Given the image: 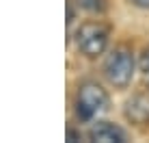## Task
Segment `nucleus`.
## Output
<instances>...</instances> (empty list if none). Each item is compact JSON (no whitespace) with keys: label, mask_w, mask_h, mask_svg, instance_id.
<instances>
[{"label":"nucleus","mask_w":149,"mask_h":143,"mask_svg":"<svg viewBox=\"0 0 149 143\" xmlns=\"http://www.w3.org/2000/svg\"><path fill=\"white\" fill-rule=\"evenodd\" d=\"M74 2L78 4L80 9L89 11V13H102V11H106V0H74Z\"/></svg>","instance_id":"nucleus-6"},{"label":"nucleus","mask_w":149,"mask_h":143,"mask_svg":"<svg viewBox=\"0 0 149 143\" xmlns=\"http://www.w3.org/2000/svg\"><path fill=\"white\" fill-rule=\"evenodd\" d=\"M110 30L102 22H84L76 30V46L84 57H100L108 46Z\"/></svg>","instance_id":"nucleus-3"},{"label":"nucleus","mask_w":149,"mask_h":143,"mask_svg":"<svg viewBox=\"0 0 149 143\" xmlns=\"http://www.w3.org/2000/svg\"><path fill=\"white\" fill-rule=\"evenodd\" d=\"M134 69H136L134 54H132V50L125 48V46L115 48L104 61V76L117 89H125V87L132 83Z\"/></svg>","instance_id":"nucleus-2"},{"label":"nucleus","mask_w":149,"mask_h":143,"mask_svg":"<svg viewBox=\"0 0 149 143\" xmlns=\"http://www.w3.org/2000/svg\"><path fill=\"white\" fill-rule=\"evenodd\" d=\"M67 139H69V141H80V139H82V135L69 128V130H67Z\"/></svg>","instance_id":"nucleus-9"},{"label":"nucleus","mask_w":149,"mask_h":143,"mask_svg":"<svg viewBox=\"0 0 149 143\" xmlns=\"http://www.w3.org/2000/svg\"><path fill=\"white\" fill-rule=\"evenodd\" d=\"M74 0H67V24L74 22V18H76V9H74Z\"/></svg>","instance_id":"nucleus-8"},{"label":"nucleus","mask_w":149,"mask_h":143,"mask_svg":"<svg viewBox=\"0 0 149 143\" xmlns=\"http://www.w3.org/2000/svg\"><path fill=\"white\" fill-rule=\"evenodd\" d=\"M125 119L132 124H149V93H136L125 102Z\"/></svg>","instance_id":"nucleus-4"},{"label":"nucleus","mask_w":149,"mask_h":143,"mask_svg":"<svg viewBox=\"0 0 149 143\" xmlns=\"http://www.w3.org/2000/svg\"><path fill=\"white\" fill-rule=\"evenodd\" d=\"M134 7H141V9H149V0H130Z\"/></svg>","instance_id":"nucleus-10"},{"label":"nucleus","mask_w":149,"mask_h":143,"mask_svg":"<svg viewBox=\"0 0 149 143\" xmlns=\"http://www.w3.org/2000/svg\"><path fill=\"white\" fill-rule=\"evenodd\" d=\"M89 139L95 143H125L127 137L119 126L110 124V121H97L89 130Z\"/></svg>","instance_id":"nucleus-5"},{"label":"nucleus","mask_w":149,"mask_h":143,"mask_svg":"<svg viewBox=\"0 0 149 143\" xmlns=\"http://www.w3.org/2000/svg\"><path fill=\"white\" fill-rule=\"evenodd\" d=\"M110 106V98L102 85L86 80L78 87V95H76V115L80 121H91L97 115L106 113Z\"/></svg>","instance_id":"nucleus-1"},{"label":"nucleus","mask_w":149,"mask_h":143,"mask_svg":"<svg viewBox=\"0 0 149 143\" xmlns=\"http://www.w3.org/2000/svg\"><path fill=\"white\" fill-rule=\"evenodd\" d=\"M138 67H141L145 74H149V48L143 50V54H141V61H138Z\"/></svg>","instance_id":"nucleus-7"}]
</instances>
